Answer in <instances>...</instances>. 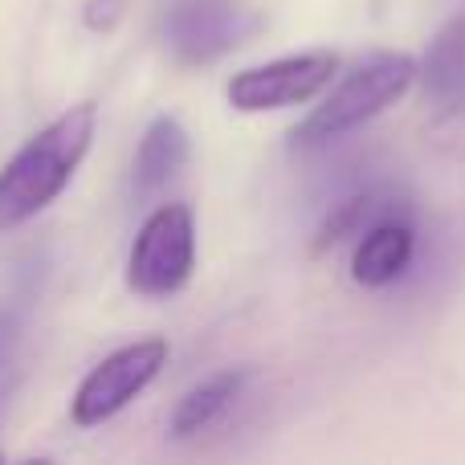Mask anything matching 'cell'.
I'll return each mask as SVG.
<instances>
[{
  "mask_svg": "<svg viewBox=\"0 0 465 465\" xmlns=\"http://www.w3.org/2000/svg\"><path fill=\"white\" fill-rule=\"evenodd\" d=\"M98 127V106L78 103L37 131L0 172V232L33 221L70 188Z\"/></svg>",
  "mask_w": 465,
  "mask_h": 465,
  "instance_id": "obj_1",
  "label": "cell"
},
{
  "mask_svg": "<svg viewBox=\"0 0 465 465\" xmlns=\"http://www.w3.org/2000/svg\"><path fill=\"white\" fill-rule=\"evenodd\" d=\"M417 62L409 54H371L368 62H360L355 70H347L339 78V86L290 131L298 152H314V147H331L335 139L360 131L363 123H371L376 114H384L388 106H396L409 86L417 82Z\"/></svg>",
  "mask_w": 465,
  "mask_h": 465,
  "instance_id": "obj_2",
  "label": "cell"
},
{
  "mask_svg": "<svg viewBox=\"0 0 465 465\" xmlns=\"http://www.w3.org/2000/svg\"><path fill=\"white\" fill-rule=\"evenodd\" d=\"M196 270V217L188 204H160L127 253V286L143 298H168Z\"/></svg>",
  "mask_w": 465,
  "mask_h": 465,
  "instance_id": "obj_3",
  "label": "cell"
},
{
  "mask_svg": "<svg viewBox=\"0 0 465 465\" xmlns=\"http://www.w3.org/2000/svg\"><path fill=\"white\" fill-rule=\"evenodd\" d=\"M168 363V339L160 335H147V339H135V343L119 347L111 351L103 363L86 371V380L78 384L70 401V420L78 429H94L103 420L119 417L155 376L160 368Z\"/></svg>",
  "mask_w": 465,
  "mask_h": 465,
  "instance_id": "obj_4",
  "label": "cell"
},
{
  "mask_svg": "<svg viewBox=\"0 0 465 465\" xmlns=\"http://www.w3.org/2000/svg\"><path fill=\"white\" fill-rule=\"evenodd\" d=\"M335 70H339V57L327 54V49L278 57V62L249 65V70L232 74L225 86V98L232 111H241V114L282 111V106H298V103L319 98L331 86Z\"/></svg>",
  "mask_w": 465,
  "mask_h": 465,
  "instance_id": "obj_5",
  "label": "cell"
},
{
  "mask_svg": "<svg viewBox=\"0 0 465 465\" xmlns=\"http://www.w3.org/2000/svg\"><path fill=\"white\" fill-rule=\"evenodd\" d=\"M257 33V16L237 0H176L163 16V41L188 65L217 62Z\"/></svg>",
  "mask_w": 465,
  "mask_h": 465,
  "instance_id": "obj_6",
  "label": "cell"
},
{
  "mask_svg": "<svg viewBox=\"0 0 465 465\" xmlns=\"http://www.w3.org/2000/svg\"><path fill=\"white\" fill-rule=\"evenodd\" d=\"M412 253H417L412 225L396 213H384L360 232V245L351 253V278L368 290H384L396 278H404V270L412 265Z\"/></svg>",
  "mask_w": 465,
  "mask_h": 465,
  "instance_id": "obj_7",
  "label": "cell"
},
{
  "mask_svg": "<svg viewBox=\"0 0 465 465\" xmlns=\"http://www.w3.org/2000/svg\"><path fill=\"white\" fill-rule=\"evenodd\" d=\"M184 163H188V131L172 114H160L135 147V163H131L135 196H155L160 188H168Z\"/></svg>",
  "mask_w": 465,
  "mask_h": 465,
  "instance_id": "obj_8",
  "label": "cell"
},
{
  "mask_svg": "<svg viewBox=\"0 0 465 465\" xmlns=\"http://www.w3.org/2000/svg\"><path fill=\"white\" fill-rule=\"evenodd\" d=\"M420 78H425V94L445 114H465V16L450 21L433 37Z\"/></svg>",
  "mask_w": 465,
  "mask_h": 465,
  "instance_id": "obj_9",
  "label": "cell"
},
{
  "mask_svg": "<svg viewBox=\"0 0 465 465\" xmlns=\"http://www.w3.org/2000/svg\"><path fill=\"white\" fill-rule=\"evenodd\" d=\"M241 384H245L241 371H217V376L201 380L196 388H188V392L176 401V409H172V437L184 441V437H196L209 425H217V420L232 409Z\"/></svg>",
  "mask_w": 465,
  "mask_h": 465,
  "instance_id": "obj_10",
  "label": "cell"
},
{
  "mask_svg": "<svg viewBox=\"0 0 465 465\" xmlns=\"http://www.w3.org/2000/svg\"><path fill=\"white\" fill-rule=\"evenodd\" d=\"M119 16H123V0H90V5H86L90 29H111Z\"/></svg>",
  "mask_w": 465,
  "mask_h": 465,
  "instance_id": "obj_11",
  "label": "cell"
}]
</instances>
